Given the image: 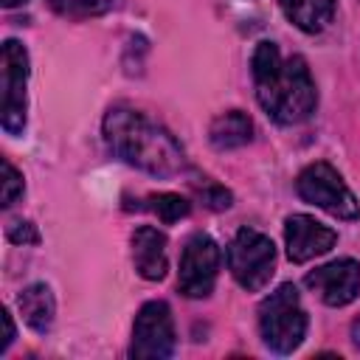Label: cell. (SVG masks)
I'll use <instances>...</instances> for the list:
<instances>
[{"mask_svg": "<svg viewBox=\"0 0 360 360\" xmlns=\"http://www.w3.org/2000/svg\"><path fill=\"white\" fill-rule=\"evenodd\" d=\"M132 262L141 278L160 281L166 276V236L152 228L141 225L132 233Z\"/></svg>", "mask_w": 360, "mask_h": 360, "instance_id": "cell-11", "label": "cell"}, {"mask_svg": "<svg viewBox=\"0 0 360 360\" xmlns=\"http://www.w3.org/2000/svg\"><path fill=\"white\" fill-rule=\"evenodd\" d=\"M259 332L267 349L278 354H290L301 346L307 335V312L301 307L298 290L292 284H281L270 292L259 307Z\"/></svg>", "mask_w": 360, "mask_h": 360, "instance_id": "cell-3", "label": "cell"}, {"mask_svg": "<svg viewBox=\"0 0 360 360\" xmlns=\"http://www.w3.org/2000/svg\"><path fill=\"white\" fill-rule=\"evenodd\" d=\"M22 174L14 169L11 160H3V205H14L17 197H22Z\"/></svg>", "mask_w": 360, "mask_h": 360, "instance_id": "cell-18", "label": "cell"}, {"mask_svg": "<svg viewBox=\"0 0 360 360\" xmlns=\"http://www.w3.org/2000/svg\"><path fill=\"white\" fill-rule=\"evenodd\" d=\"M6 236H8L11 242H17V245H37V242H39L37 228H34L31 222H25V219H14V222H8Z\"/></svg>", "mask_w": 360, "mask_h": 360, "instance_id": "cell-19", "label": "cell"}, {"mask_svg": "<svg viewBox=\"0 0 360 360\" xmlns=\"http://www.w3.org/2000/svg\"><path fill=\"white\" fill-rule=\"evenodd\" d=\"M250 73L262 110L278 124H301L315 112L318 93L301 56H281L276 42H259L250 56Z\"/></svg>", "mask_w": 360, "mask_h": 360, "instance_id": "cell-1", "label": "cell"}, {"mask_svg": "<svg viewBox=\"0 0 360 360\" xmlns=\"http://www.w3.org/2000/svg\"><path fill=\"white\" fill-rule=\"evenodd\" d=\"M146 202H149V211H155L160 222H177V219H183V217L191 211L188 200L180 197V194H172V191L152 194Z\"/></svg>", "mask_w": 360, "mask_h": 360, "instance_id": "cell-15", "label": "cell"}, {"mask_svg": "<svg viewBox=\"0 0 360 360\" xmlns=\"http://www.w3.org/2000/svg\"><path fill=\"white\" fill-rule=\"evenodd\" d=\"M0 121L8 135H20L25 129V87H28V53L17 39L3 42L0 53Z\"/></svg>", "mask_w": 360, "mask_h": 360, "instance_id": "cell-6", "label": "cell"}, {"mask_svg": "<svg viewBox=\"0 0 360 360\" xmlns=\"http://www.w3.org/2000/svg\"><path fill=\"white\" fill-rule=\"evenodd\" d=\"M219 273V248L208 233H194L180 256V276L177 287L186 298H205L211 295Z\"/></svg>", "mask_w": 360, "mask_h": 360, "instance_id": "cell-8", "label": "cell"}, {"mask_svg": "<svg viewBox=\"0 0 360 360\" xmlns=\"http://www.w3.org/2000/svg\"><path fill=\"white\" fill-rule=\"evenodd\" d=\"M104 141L115 158L124 163L155 174L172 177L186 172V155L169 129L138 112L135 107L115 104L104 115Z\"/></svg>", "mask_w": 360, "mask_h": 360, "instance_id": "cell-2", "label": "cell"}, {"mask_svg": "<svg viewBox=\"0 0 360 360\" xmlns=\"http://www.w3.org/2000/svg\"><path fill=\"white\" fill-rule=\"evenodd\" d=\"M278 6L284 17L307 34L323 31L338 11V0H278Z\"/></svg>", "mask_w": 360, "mask_h": 360, "instance_id": "cell-13", "label": "cell"}, {"mask_svg": "<svg viewBox=\"0 0 360 360\" xmlns=\"http://www.w3.org/2000/svg\"><path fill=\"white\" fill-rule=\"evenodd\" d=\"M17 307L22 312V321L45 335L51 326H53V315H56V301H53V292L48 284H28L20 295H17Z\"/></svg>", "mask_w": 360, "mask_h": 360, "instance_id": "cell-12", "label": "cell"}, {"mask_svg": "<svg viewBox=\"0 0 360 360\" xmlns=\"http://www.w3.org/2000/svg\"><path fill=\"white\" fill-rule=\"evenodd\" d=\"M3 321H6V338H3V343H0V354L11 346V340H14V321H11V315L8 312H3Z\"/></svg>", "mask_w": 360, "mask_h": 360, "instance_id": "cell-20", "label": "cell"}, {"mask_svg": "<svg viewBox=\"0 0 360 360\" xmlns=\"http://www.w3.org/2000/svg\"><path fill=\"white\" fill-rule=\"evenodd\" d=\"M338 242V233L332 228H326L323 222H318L309 214H292L284 222V245H287V256L295 264H304L315 256H323L326 250H332Z\"/></svg>", "mask_w": 360, "mask_h": 360, "instance_id": "cell-10", "label": "cell"}, {"mask_svg": "<svg viewBox=\"0 0 360 360\" xmlns=\"http://www.w3.org/2000/svg\"><path fill=\"white\" fill-rule=\"evenodd\" d=\"M48 6H51L56 14L73 17V20L93 17V14H101V11H104V0H48Z\"/></svg>", "mask_w": 360, "mask_h": 360, "instance_id": "cell-16", "label": "cell"}, {"mask_svg": "<svg viewBox=\"0 0 360 360\" xmlns=\"http://www.w3.org/2000/svg\"><path fill=\"white\" fill-rule=\"evenodd\" d=\"M228 270L248 292L262 290L276 270V248L270 236L253 228H239L228 245Z\"/></svg>", "mask_w": 360, "mask_h": 360, "instance_id": "cell-5", "label": "cell"}, {"mask_svg": "<svg viewBox=\"0 0 360 360\" xmlns=\"http://www.w3.org/2000/svg\"><path fill=\"white\" fill-rule=\"evenodd\" d=\"M22 3H25V0H3V6H6V8H14V6H22Z\"/></svg>", "mask_w": 360, "mask_h": 360, "instance_id": "cell-21", "label": "cell"}, {"mask_svg": "<svg viewBox=\"0 0 360 360\" xmlns=\"http://www.w3.org/2000/svg\"><path fill=\"white\" fill-rule=\"evenodd\" d=\"M253 138V121L242 112V110H228L222 115H217L208 127V141L217 149H239Z\"/></svg>", "mask_w": 360, "mask_h": 360, "instance_id": "cell-14", "label": "cell"}, {"mask_svg": "<svg viewBox=\"0 0 360 360\" xmlns=\"http://www.w3.org/2000/svg\"><path fill=\"white\" fill-rule=\"evenodd\" d=\"M295 188H298V197L304 202H312L315 208H321V211H326L338 219H357L360 217L357 197L343 183L338 169L323 163V160L309 163L307 169H301V174L295 180Z\"/></svg>", "mask_w": 360, "mask_h": 360, "instance_id": "cell-4", "label": "cell"}, {"mask_svg": "<svg viewBox=\"0 0 360 360\" xmlns=\"http://www.w3.org/2000/svg\"><path fill=\"white\" fill-rule=\"evenodd\" d=\"M304 284L318 292V298L329 307H346L360 292V262L354 259H338L323 267H315L307 273Z\"/></svg>", "mask_w": 360, "mask_h": 360, "instance_id": "cell-9", "label": "cell"}, {"mask_svg": "<svg viewBox=\"0 0 360 360\" xmlns=\"http://www.w3.org/2000/svg\"><path fill=\"white\" fill-rule=\"evenodd\" d=\"M177 346L174 335V321L172 309L166 301H146L132 326V343H129V357L138 360H163L172 357Z\"/></svg>", "mask_w": 360, "mask_h": 360, "instance_id": "cell-7", "label": "cell"}, {"mask_svg": "<svg viewBox=\"0 0 360 360\" xmlns=\"http://www.w3.org/2000/svg\"><path fill=\"white\" fill-rule=\"evenodd\" d=\"M194 191H197V197H200L208 208H214V211H222V208L231 205V191H225V188H222L219 183H214V180L194 183Z\"/></svg>", "mask_w": 360, "mask_h": 360, "instance_id": "cell-17", "label": "cell"}]
</instances>
